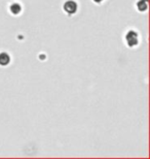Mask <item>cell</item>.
I'll return each mask as SVG.
<instances>
[{"label": "cell", "instance_id": "cell-1", "mask_svg": "<svg viewBox=\"0 0 150 159\" xmlns=\"http://www.w3.org/2000/svg\"><path fill=\"white\" fill-rule=\"evenodd\" d=\"M126 43L129 47H135L139 43V39H138V33L135 32V31L131 30L129 32L126 33Z\"/></svg>", "mask_w": 150, "mask_h": 159}, {"label": "cell", "instance_id": "cell-2", "mask_svg": "<svg viewBox=\"0 0 150 159\" xmlns=\"http://www.w3.org/2000/svg\"><path fill=\"white\" fill-rule=\"evenodd\" d=\"M63 7H64L65 12H67L68 15L75 14L76 11H77V4H76V2L73 1V0H68V1H66Z\"/></svg>", "mask_w": 150, "mask_h": 159}, {"label": "cell", "instance_id": "cell-3", "mask_svg": "<svg viewBox=\"0 0 150 159\" xmlns=\"http://www.w3.org/2000/svg\"><path fill=\"white\" fill-rule=\"evenodd\" d=\"M9 62H11V57L7 53H0V65L1 66H6L9 64Z\"/></svg>", "mask_w": 150, "mask_h": 159}, {"label": "cell", "instance_id": "cell-4", "mask_svg": "<svg viewBox=\"0 0 150 159\" xmlns=\"http://www.w3.org/2000/svg\"><path fill=\"white\" fill-rule=\"evenodd\" d=\"M137 6L140 11H145L148 7V0H139Z\"/></svg>", "mask_w": 150, "mask_h": 159}, {"label": "cell", "instance_id": "cell-5", "mask_svg": "<svg viewBox=\"0 0 150 159\" xmlns=\"http://www.w3.org/2000/svg\"><path fill=\"white\" fill-rule=\"evenodd\" d=\"M21 11H22V7H21V5L19 4V3H14V4H11V11L14 15L20 14Z\"/></svg>", "mask_w": 150, "mask_h": 159}, {"label": "cell", "instance_id": "cell-6", "mask_svg": "<svg viewBox=\"0 0 150 159\" xmlns=\"http://www.w3.org/2000/svg\"><path fill=\"white\" fill-rule=\"evenodd\" d=\"M94 1H95L96 3H100V2L103 1V0H94Z\"/></svg>", "mask_w": 150, "mask_h": 159}]
</instances>
